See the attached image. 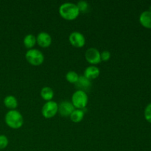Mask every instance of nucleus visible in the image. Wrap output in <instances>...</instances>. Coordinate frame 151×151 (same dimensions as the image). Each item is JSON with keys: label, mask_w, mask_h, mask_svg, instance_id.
<instances>
[{"label": "nucleus", "mask_w": 151, "mask_h": 151, "mask_svg": "<svg viewBox=\"0 0 151 151\" xmlns=\"http://www.w3.org/2000/svg\"><path fill=\"white\" fill-rule=\"evenodd\" d=\"M58 12L60 16L67 21L75 20L81 13L77 4L72 2H64L60 4Z\"/></svg>", "instance_id": "nucleus-1"}, {"label": "nucleus", "mask_w": 151, "mask_h": 151, "mask_svg": "<svg viewBox=\"0 0 151 151\" xmlns=\"http://www.w3.org/2000/svg\"><path fill=\"white\" fill-rule=\"evenodd\" d=\"M6 125L13 129H19L23 125L24 118L22 114L18 110H10L4 116Z\"/></svg>", "instance_id": "nucleus-2"}, {"label": "nucleus", "mask_w": 151, "mask_h": 151, "mask_svg": "<svg viewBox=\"0 0 151 151\" xmlns=\"http://www.w3.org/2000/svg\"><path fill=\"white\" fill-rule=\"evenodd\" d=\"M25 58L29 64L34 66H40L44 61V55L42 52L35 48L28 50L26 52Z\"/></svg>", "instance_id": "nucleus-3"}, {"label": "nucleus", "mask_w": 151, "mask_h": 151, "mask_svg": "<svg viewBox=\"0 0 151 151\" xmlns=\"http://www.w3.org/2000/svg\"><path fill=\"white\" fill-rule=\"evenodd\" d=\"M88 102L87 93L81 90H76L72 96V103L76 109L83 110Z\"/></svg>", "instance_id": "nucleus-4"}, {"label": "nucleus", "mask_w": 151, "mask_h": 151, "mask_svg": "<svg viewBox=\"0 0 151 151\" xmlns=\"http://www.w3.org/2000/svg\"><path fill=\"white\" fill-rule=\"evenodd\" d=\"M58 113V104L55 101L46 102L41 109L42 116L46 119H51Z\"/></svg>", "instance_id": "nucleus-5"}, {"label": "nucleus", "mask_w": 151, "mask_h": 151, "mask_svg": "<svg viewBox=\"0 0 151 151\" xmlns=\"http://www.w3.org/2000/svg\"><path fill=\"white\" fill-rule=\"evenodd\" d=\"M85 58L88 63L95 66L101 62L100 52L97 48L90 47L86 51Z\"/></svg>", "instance_id": "nucleus-6"}, {"label": "nucleus", "mask_w": 151, "mask_h": 151, "mask_svg": "<svg viewBox=\"0 0 151 151\" xmlns=\"http://www.w3.org/2000/svg\"><path fill=\"white\" fill-rule=\"evenodd\" d=\"M69 43L76 48H81L86 44V38L81 32L75 31L72 32L69 36Z\"/></svg>", "instance_id": "nucleus-7"}, {"label": "nucleus", "mask_w": 151, "mask_h": 151, "mask_svg": "<svg viewBox=\"0 0 151 151\" xmlns=\"http://www.w3.org/2000/svg\"><path fill=\"white\" fill-rule=\"evenodd\" d=\"M75 109V108L72 105V102H69L68 100L62 101L58 104V113L64 117L70 116Z\"/></svg>", "instance_id": "nucleus-8"}, {"label": "nucleus", "mask_w": 151, "mask_h": 151, "mask_svg": "<svg viewBox=\"0 0 151 151\" xmlns=\"http://www.w3.org/2000/svg\"><path fill=\"white\" fill-rule=\"evenodd\" d=\"M52 37L48 32H41L37 35L36 43L42 48H47L52 44Z\"/></svg>", "instance_id": "nucleus-9"}, {"label": "nucleus", "mask_w": 151, "mask_h": 151, "mask_svg": "<svg viewBox=\"0 0 151 151\" xmlns=\"http://www.w3.org/2000/svg\"><path fill=\"white\" fill-rule=\"evenodd\" d=\"M100 74V70L97 66H94V65H91V66H87L84 70L83 76L86 78L87 79L94 80L96 79L99 77Z\"/></svg>", "instance_id": "nucleus-10"}, {"label": "nucleus", "mask_w": 151, "mask_h": 151, "mask_svg": "<svg viewBox=\"0 0 151 151\" xmlns=\"http://www.w3.org/2000/svg\"><path fill=\"white\" fill-rule=\"evenodd\" d=\"M75 85L77 88V90H81V91L86 92L91 88V83L90 80L87 79L83 75H81V76H79V78Z\"/></svg>", "instance_id": "nucleus-11"}, {"label": "nucleus", "mask_w": 151, "mask_h": 151, "mask_svg": "<svg viewBox=\"0 0 151 151\" xmlns=\"http://www.w3.org/2000/svg\"><path fill=\"white\" fill-rule=\"evenodd\" d=\"M139 22L144 27L151 29V12L149 10L143 11L139 16Z\"/></svg>", "instance_id": "nucleus-12"}, {"label": "nucleus", "mask_w": 151, "mask_h": 151, "mask_svg": "<svg viewBox=\"0 0 151 151\" xmlns=\"http://www.w3.org/2000/svg\"><path fill=\"white\" fill-rule=\"evenodd\" d=\"M4 105L10 110H16L18 106V100L16 97L13 95H7L4 99Z\"/></svg>", "instance_id": "nucleus-13"}, {"label": "nucleus", "mask_w": 151, "mask_h": 151, "mask_svg": "<svg viewBox=\"0 0 151 151\" xmlns=\"http://www.w3.org/2000/svg\"><path fill=\"white\" fill-rule=\"evenodd\" d=\"M40 95L43 100H45L46 102L52 100L54 97V91L52 88L50 86H44L41 88L40 91Z\"/></svg>", "instance_id": "nucleus-14"}, {"label": "nucleus", "mask_w": 151, "mask_h": 151, "mask_svg": "<svg viewBox=\"0 0 151 151\" xmlns=\"http://www.w3.org/2000/svg\"><path fill=\"white\" fill-rule=\"evenodd\" d=\"M23 44L24 47L28 50L33 49L36 43V37L33 34H27L23 39Z\"/></svg>", "instance_id": "nucleus-15"}, {"label": "nucleus", "mask_w": 151, "mask_h": 151, "mask_svg": "<svg viewBox=\"0 0 151 151\" xmlns=\"http://www.w3.org/2000/svg\"><path fill=\"white\" fill-rule=\"evenodd\" d=\"M84 116H85V112L82 109H76L73 111L71 115L69 116L71 120L75 123H78L81 122L83 119Z\"/></svg>", "instance_id": "nucleus-16"}, {"label": "nucleus", "mask_w": 151, "mask_h": 151, "mask_svg": "<svg viewBox=\"0 0 151 151\" xmlns=\"http://www.w3.org/2000/svg\"><path fill=\"white\" fill-rule=\"evenodd\" d=\"M78 78H79V75L75 71H69L66 75V81L69 83H70L75 84L77 81H78Z\"/></svg>", "instance_id": "nucleus-17"}, {"label": "nucleus", "mask_w": 151, "mask_h": 151, "mask_svg": "<svg viewBox=\"0 0 151 151\" xmlns=\"http://www.w3.org/2000/svg\"><path fill=\"white\" fill-rule=\"evenodd\" d=\"M76 4L78 6L80 13H87L89 10V4L86 1L81 0V1H78Z\"/></svg>", "instance_id": "nucleus-18"}, {"label": "nucleus", "mask_w": 151, "mask_h": 151, "mask_svg": "<svg viewBox=\"0 0 151 151\" xmlns=\"http://www.w3.org/2000/svg\"><path fill=\"white\" fill-rule=\"evenodd\" d=\"M8 139L5 135L1 134L0 135V150H4L8 145Z\"/></svg>", "instance_id": "nucleus-19"}, {"label": "nucleus", "mask_w": 151, "mask_h": 151, "mask_svg": "<svg viewBox=\"0 0 151 151\" xmlns=\"http://www.w3.org/2000/svg\"><path fill=\"white\" fill-rule=\"evenodd\" d=\"M144 116L146 120L151 123V103L147 105L145 109Z\"/></svg>", "instance_id": "nucleus-20"}, {"label": "nucleus", "mask_w": 151, "mask_h": 151, "mask_svg": "<svg viewBox=\"0 0 151 151\" xmlns=\"http://www.w3.org/2000/svg\"><path fill=\"white\" fill-rule=\"evenodd\" d=\"M101 61H108L111 58V52L109 50H104L100 52Z\"/></svg>", "instance_id": "nucleus-21"}, {"label": "nucleus", "mask_w": 151, "mask_h": 151, "mask_svg": "<svg viewBox=\"0 0 151 151\" xmlns=\"http://www.w3.org/2000/svg\"><path fill=\"white\" fill-rule=\"evenodd\" d=\"M149 11L151 12V6H150V10H149Z\"/></svg>", "instance_id": "nucleus-22"}]
</instances>
